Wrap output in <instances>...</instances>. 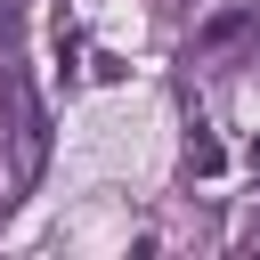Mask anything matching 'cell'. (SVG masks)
Segmentation results:
<instances>
[{
  "label": "cell",
  "mask_w": 260,
  "mask_h": 260,
  "mask_svg": "<svg viewBox=\"0 0 260 260\" xmlns=\"http://www.w3.org/2000/svg\"><path fill=\"white\" fill-rule=\"evenodd\" d=\"M73 57H81V32H73V16H57V73L73 81Z\"/></svg>",
  "instance_id": "7a4b0ae2"
},
{
  "label": "cell",
  "mask_w": 260,
  "mask_h": 260,
  "mask_svg": "<svg viewBox=\"0 0 260 260\" xmlns=\"http://www.w3.org/2000/svg\"><path fill=\"white\" fill-rule=\"evenodd\" d=\"M236 32H244V8H228V16H211V24H203V49H219V41H236Z\"/></svg>",
  "instance_id": "3957f363"
},
{
  "label": "cell",
  "mask_w": 260,
  "mask_h": 260,
  "mask_svg": "<svg viewBox=\"0 0 260 260\" xmlns=\"http://www.w3.org/2000/svg\"><path fill=\"white\" fill-rule=\"evenodd\" d=\"M187 171H195V179H219V171H228V154H219V138H211L203 122L187 130Z\"/></svg>",
  "instance_id": "6da1fadb"
}]
</instances>
